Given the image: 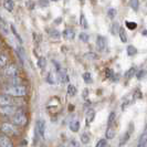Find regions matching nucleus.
Segmentation results:
<instances>
[{
  "instance_id": "1",
  "label": "nucleus",
  "mask_w": 147,
  "mask_h": 147,
  "mask_svg": "<svg viewBox=\"0 0 147 147\" xmlns=\"http://www.w3.org/2000/svg\"><path fill=\"white\" fill-rule=\"evenodd\" d=\"M2 93L11 95L13 97H24L27 95V88L23 86L22 84L19 85H10V86H5L2 88Z\"/></svg>"
},
{
  "instance_id": "2",
  "label": "nucleus",
  "mask_w": 147,
  "mask_h": 147,
  "mask_svg": "<svg viewBox=\"0 0 147 147\" xmlns=\"http://www.w3.org/2000/svg\"><path fill=\"white\" fill-rule=\"evenodd\" d=\"M11 122H12L13 125L23 127V126H26L28 124V117L22 111H18L15 115L11 117Z\"/></svg>"
},
{
  "instance_id": "3",
  "label": "nucleus",
  "mask_w": 147,
  "mask_h": 147,
  "mask_svg": "<svg viewBox=\"0 0 147 147\" xmlns=\"http://www.w3.org/2000/svg\"><path fill=\"white\" fill-rule=\"evenodd\" d=\"M2 73L5 75V78L8 79H11V78H16V76H19V69L18 66L11 63V64H8L6 67L2 69Z\"/></svg>"
},
{
  "instance_id": "4",
  "label": "nucleus",
  "mask_w": 147,
  "mask_h": 147,
  "mask_svg": "<svg viewBox=\"0 0 147 147\" xmlns=\"http://www.w3.org/2000/svg\"><path fill=\"white\" fill-rule=\"evenodd\" d=\"M17 97H13L11 95H8L2 93L0 96V105L1 106H16V105H20V102L18 100H16Z\"/></svg>"
},
{
  "instance_id": "5",
  "label": "nucleus",
  "mask_w": 147,
  "mask_h": 147,
  "mask_svg": "<svg viewBox=\"0 0 147 147\" xmlns=\"http://www.w3.org/2000/svg\"><path fill=\"white\" fill-rule=\"evenodd\" d=\"M133 129H134V125H133V124H129V125H128V128L126 129V132L122 135V137H121V140H119V144H118V146L123 147L126 143L129 140L131 136H132Z\"/></svg>"
},
{
  "instance_id": "6",
  "label": "nucleus",
  "mask_w": 147,
  "mask_h": 147,
  "mask_svg": "<svg viewBox=\"0 0 147 147\" xmlns=\"http://www.w3.org/2000/svg\"><path fill=\"white\" fill-rule=\"evenodd\" d=\"M18 112V109L16 106H1L0 113L3 117H12Z\"/></svg>"
},
{
  "instance_id": "7",
  "label": "nucleus",
  "mask_w": 147,
  "mask_h": 147,
  "mask_svg": "<svg viewBox=\"0 0 147 147\" xmlns=\"http://www.w3.org/2000/svg\"><path fill=\"white\" fill-rule=\"evenodd\" d=\"M1 133H3V134L8 135V136H10V135H16L17 131H16L13 124L8 123V122H3L1 124Z\"/></svg>"
},
{
  "instance_id": "8",
  "label": "nucleus",
  "mask_w": 147,
  "mask_h": 147,
  "mask_svg": "<svg viewBox=\"0 0 147 147\" xmlns=\"http://www.w3.org/2000/svg\"><path fill=\"white\" fill-rule=\"evenodd\" d=\"M36 132L39 134L40 137H44L45 134V121L44 119H38L36 123Z\"/></svg>"
},
{
  "instance_id": "9",
  "label": "nucleus",
  "mask_w": 147,
  "mask_h": 147,
  "mask_svg": "<svg viewBox=\"0 0 147 147\" xmlns=\"http://www.w3.org/2000/svg\"><path fill=\"white\" fill-rule=\"evenodd\" d=\"M0 147H13L12 140L9 138V136L1 133L0 135Z\"/></svg>"
},
{
  "instance_id": "10",
  "label": "nucleus",
  "mask_w": 147,
  "mask_h": 147,
  "mask_svg": "<svg viewBox=\"0 0 147 147\" xmlns=\"http://www.w3.org/2000/svg\"><path fill=\"white\" fill-rule=\"evenodd\" d=\"M95 45H96V49L98 50V51H104L105 50V47H106V39L102 36H97L96 38V42H95Z\"/></svg>"
},
{
  "instance_id": "11",
  "label": "nucleus",
  "mask_w": 147,
  "mask_h": 147,
  "mask_svg": "<svg viewBox=\"0 0 147 147\" xmlns=\"http://www.w3.org/2000/svg\"><path fill=\"white\" fill-rule=\"evenodd\" d=\"M147 146V125L145 126L143 133L140 134V138H138V143H137V147H146Z\"/></svg>"
},
{
  "instance_id": "12",
  "label": "nucleus",
  "mask_w": 147,
  "mask_h": 147,
  "mask_svg": "<svg viewBox=\"0 0 147 147\" xmlns=\"http://www.w3.org/2000/svg\"><path fill=\"white\" fill-rule=\"evenodd\" d=\"M95 110L94 109H88L86 111V114H85V123H86V125H90L93 121H94V118H95Z\"/></svg>"
},
{
  "instance_id": "13",
  "label": "nucleus",
  "mask_w": 147,
  "mask_h": 147,
  "mask_svg": "<svg viewBox=\"0 0 147 147\" xmlns=\"http://www.w3.org/2000/svg\"><path fill=\"white\" fill-rule=\"evenodd\" d=\"M58 78H59V81L61 83H69L70 81V78H69V75L66 73L65 70H58Z\"/></svg>"
},
{
  "instance_id": "14",
  "label": "nucleus",
  "mask_w": 147,
  "mask_h": 147,
  "mask_svg": "<svg viewBox=\"0 0 147 147\" xmlns=\"http://www.w3.org/2000/svg\"><path fill=\"white\" fill-rule=\"evenodd\" d=\"M62 36L65 40H73L75 37V33H74L73 29H70V28H66L65 30H63L62 32Z\"/></svg>"
},
{
  "instance_id": "15",
  "label": "nucleus",
  "mask_w": 147,
  "mask_h": 147,
  "mask_svg": "<svg viewBox=\"0 0 147 147\" xmlns=\"http://www.w3.org/2000/svg\"><path fill=\"white\" fill-rule=\"evenodd\" d=\"M80 127H81V124H80V119H78V118H74V119H72V121H71V123H70V129H71V131H72L73 133L79 132Z\"/></svg>"
},
{
  "instance_id": "16",
  "label": "nucleus",
  "mask_w": 147,
  "mask_h": 147,
  "mask_svg": "<svg viewBox=\"0 0 147 147\" xmlns=\"http://www.w3.org/2000/svg\"><path fill=\"white\" fill-rule=\"evenodd\" d=\"M114 136H115V128H114V125L107 126L106 132H105V137H106V140H113Z\"/></svg>"
},
{
  "instance_id": "17",
  "label": "nucleus",
  "mask_w": 147,
  "mask_h": 147,
  "mask_svg": "<svg viewBox=\"0 0 147 147\" xmlns=\"http://www.w3.org/2000/svg\"><path fill=\"white\" fill-rule=\"evenodd\" d=\"M16 54L18 55V58L20 59L21 62H23L26 60V51H24V49L22 47H17L16 48Z\"/></svg>"
},
{
  "instance_id": "18",
  "label": "nucleus",
  "mask_w": 147,
  "mask_h": 147,
  "mask_svg": "<svg viewBox=\"0 0 147 147\" xmlns=\"http://www.w3.org/2000/svg\"><path fill=\"white\" fill-rule=\"evenodd\" d=\"M3 8L9 11V12H12L13 9H15V2L13 0H5L3 1Z\"/></svg>"
},
{
  "instance_id": "19",
  "label": "nucleus",
  "mask_w": 147,
  "mask_h": 147,
  "mask_svg": "<svg viewBox=\"0 0 147 147\" xmlns=\"http://www.w3.org/2000/svg\"><path fill=\"white\" fill-rule=\"evenodd\" d=\"M121 28H122V27L119 26L118 22H113V24H112V27H111V33H112L113 36H117L118 33H119Z\"/></svg>"
},
{
  "instance_id": "20",
  "label": "nucleus",
  "mask_w": 147,
  "mask_h": 147,
  "mask_svg": "<svg viewBox=\"0 0 147 147\" xmlns=\"http://www.w3.org/2000/svg\"><path fill=\"white\" fill-rule=\"evenodd\" d=\"M135 74H136V67L133 66V67H129V69L126 71L125 74H124V78H125L126 80H129V79H132Z\"/></svg>"
},
{
  "instance_id": "21",
  "label": "nucleus",
  "mask_w": 147,
  "mask_h": 147,
  "mask_svg": "<svg viewBox=\"0 0 147 147\" xmlns=\"http://www.w3.org/2000/svg\"><path fill=\"white\" fill-rule=\"evenodd\" d=\"M58 80H59V78H58V76H57V75H55L54 73L50 72V73L48 74V78H47V82H48L49 84H57Z\"/></svg>"
},
{
  "instance_id": "22",
  "label": "nucleus",
  "mask_w": 147,
  "mask_h": 147,
  "mask_svg": "<svg viewBox=\"0 0 147 147\" xmlns=\"http://www.w3.org/2000/svg\"><path fill=\"white\" fill-rule=\"evenodd\" d=\"M105 76H106L107 79L112 80V81H115V79H114V78H116L117 75L114 73V71H113L112 69H110V67H106V69H105Z\"/></svg>"
},
{
  "instance_id": "23",
  "label": "nucleus",
  "mask_w": 147,
  "mask_h": 147,
  "mask_svg": "<svg viewBox=\"0 0 147 147\" xmlns=\"http://www.w3.org/2000/svg\"><path fill=\"white\" fill-rule=\"evenodd\" d=\"M66 93H67L69 96H75V94H76V88H75V85L70 83L67 85V88H66Z\"/></svg>"
},
{
  "instance_id": "24",
  "label": "nucleus",
  "mask_w": 147,
  "mask_h": 147,
  "mask_svg": "<svg viewBox=\"0 0 147 147\" xmlns=\"http://www.w3.org/2000/svg\"><path fill=\"white\" fill-rule=\"evenodd\" d=\"M126 51H127V54H128L129 57H134V55H136V54H137V49H136L133 44H129V45L127 47Z\"/></svg>"
},
{
  "instance_id": "25",
  "label": "nucleus",
  "mask_w": 147,
  "mask_h": 147,
  "mask_svg": "<svg viewBox=\"0 0 147 147\" xmlns=\"http://www.w3.org/2000/svg\"><path fill=\"white\" fill-rule=\"evenodd\" d=\"M118 37H119L121 41H122L123 43H126V42H127V34H126V31L124 28H121L119 33H118Z\"/></svg>"
},
{
  "instance_id": "26",
  "label": "nucleus",
  "mask_w": 147,
  "mask_h": 147,
  "mask_svg": "<svg viewBox=\"0 0 147 147\" xmlns=\"http://www.w3.org/2000/svg\"><path fill=\"white\" fill-rule=\"evenodd\" d=\"M115 119H116V113L115 112H111L110 115H109V118H107V126L114 125Z\"/></svg>"
},
{
  "instance_id": "27",
  "label": "nucleus",
  "mask_w": 147,
  "mask_h": 147,
  "mask_svg": "<svg viewBox=\"0 0 147 147\" xmlns=\"http://www.w3.org/2000/svg\"><path fill=\"white\" fill-rule=\"evenodd\" d=\"M10 29H11V31H12V33H13V36H15V38L17 39V40H18V42H19L20 44H22V42H23V40H22V38L20 37V34L18 33V31L16 30L15 26H12V24H11V26H10Z\"/></svg>"
},
{
  "instance_id": "28",
  "label": "nucleus",
  "mask_w": 147,
  "mask_h": 147,
  "mask_svg": "<svg viewBox=\"0 0 147 147\" xmlns=\"http://www.w3.org/2000/svg\"><path fill=\"white\" fill-rule=\"evenodd\" d=\"M8 83L11 84V85H19L21 84L22 81L19 76H16V78H11V79H8Z\"/></svg>"
},
{
  "instance_id": "29",
  "label": "nucleus",
  "mask_w": 147,
  "mask_h": 147,
  "mask_svg": "<svg viewBox=\"0 0 147 147\" xmlns=\"http://www.w3.org/2000/svg\"><path fill=\"white\" fill-rule=\"evenodd\" d=\"M0 28H1V33H2L3 36H8V34H9L8 24H6V23H5L3 19H1V26H0Z\"/></svg>"
},
{
  "instance_id": "30",
  "label": "nucleus",
  "mask_w": 147,
  "mask_h": 147,
  "mask_svg": "<svg viewBox=\"0 0 147 147\" xmlns=\"http://www.w3.org/2000/svg\"><path fill=\"white\" fill-rule=\"evenodd\" d=\"M83 81L85 82L86 84H91L92 82H93V79H92V74L90 73V72H85V73L83 74Z\"/></svg>"
},
{
  "instance_id": "31",
  "label": "nucleus",
  "mask_w": 147,
  "mask_h": 147,
  "mask_svg": "<svg viewBox=\"0 0 147 147\" xmlns=\"http://www.w3.org/2000/svg\"><path fill=\"white\" fill-rule=\"evenodd\" d=\"M7 65H8V58L3 53H1V55H0V66H1V69H3V67H6Z\"/></svg>"
},
{
  "instance_id": "32",
  "label": "nucleus",
  "mask_w": 147,
  "mask_h": 147,
  "mask_svg": "<svg viewBox=\"0 0 147 147\" xmlns=\"http://www.w3.org/2000/svg\"><path fill=\"white\" fill-rule=\"evenodd\" d=\"M80 24H81V27L83 29H88V23L86 21V19H85V16L83 13H81V16H80Z\"/></svg>"
},
{
  "instance_id": "33",
  "label": "nucleus",
  "mask_w": 147,
  "mask_h": 147,
  "mask_svg": "<svg viewBox=\"0 0 147 147\" xmlns=\"http://www.w3.org/2000/svg\"><path fill=\"white\" fill-rule=\"evenodd\" d=\"M38 66L40 69H45V66H47V59L44 57H40L38 59Z\"/></svg>"
},
{
  "instance_id": "34",
  "label": "nucleus",
  "mask_w": 147,
  "mask_h": 147,
  "mask_svg": "<svg viewBox=\"0 0 147 147\" xmlns=\"http://www.w3.org/2000/svg\"><path fill=\"white\" fill-rule=\"evenodd\" d=\"M129 6L134 11H137L140 7V0H129Z\"/></svg>"
},
{
  "instance_id": "35",
  "label": "nucleus",
  "mask_w": 147,
  "mask_h": 147,
  "mask_svg": "<svg viewBox=\"0 0 147 147\" xmlns=\"http://www.w3.org/2000/svg\"><path fill=\"white\" fill-rule=\"evenodd\" d=\"M116 15H117V10H116L115 8H111V9L107 10V17H109L110 19H112V20L116 17Z\"/></svg>"
},
{
  "instance_id": "36",
  "label": "nucleus",
  "mask_w": 147,
  "mask_h": 147,
  "mask_svg": "<svg viewBox=\"0 0 147 147\" xmlns=\"http://www.w3.org/2000/svg\"><path fill=\"white\" fill-rule=\"evenodd\" d=\"M49 36H50L52 39H60V37H61V33H60L58 30L52 29V30H50V33H49Z\"/></svg>"
},
{
  "instance_id": "37",
  "label": "nucleus",
  "mask_w": 147,
  "mask_h": 147,
  "mask_svg": "<svg viewBox=\"0 0 147 147\" xmlns=\"http://www.w3.org/2000/svg\"><path fill=\"white\" fill-rule=\"evenodd\" d=\"M125 26H126V28L129 30H135L137 28V23L134 21H126Z\"/></svg>"
},
{
  "instance_id": "38",
  "label": "nucleus",
  "mask_w": 147,
  "mask_h": 147,
  "mask_svg": "<svg viewBox=\"0 0 147 147\" xmlns=\"http://www.w3.org/2000/svg\"><path fill=\"white\" fill-rule=\"evenodd\" d=\"M79 39L81 40L82 42H88L90 36H88V33H85V32H81V33L79 34Z\"/></svg>"
},
{
  "instance_id": "39",
  "label": "nucleus",
  "mask_w": 147,
  "mask_h": 147,
  "mask_svg": "<svg viewBox=\"0 0 147 147\" xmlns=\"http://www.w3.org/2000/svg\"><path fill=\"white\" fill-rule=\"evenodd\" d=\"M65 147H80V144L79 142L75 140H71L67 142V144L65 145Z\"/></svg>"
},
{
  "instance_id": "40",
  "label": "nucleus",
  "mask_w": 147,
  "mask_h": 147,
  "mask_svg": "<svg viewBox=\"0 0 147 147\" xmlns=\"http://www.w3.org/2000/svg\"><path fill=\"white\" fill-rule=\"evenodd\" d=\"M26 7L28 8L29 10H33V9L36 8V3H34V1H32V0H27V1H26Z\"/></svg>"
},
{
  "instance_id": "41",
  "label": "nucleus",
  "mask_w": 147,
  "mask_h": 147,
  "mask_svg": "<svg viewBox=\"0 0 147 147\" xmlns=\"http://www.w3.org/2000/svg\"><path fill=\"white\" fill-rule=\"evenodd\" d=\"M106 146H107V140H105V138L100 140L95 145V147H106Z\"/></svg>"
},
{
  "instance_id": "42",
  "label": "nucleus",
  "mask_w": 147,
  "mask_h": 147,
  "mask_svg": "<svg viewBox=\"0 0 147 147\" xmlns=\"http://www.w3.org/2000/svg\"><path fill=\"white\" fill-rule=\"evenodd\" d=\"M81 142L83 143V144H88V142H90V136H88L86 133L81 135Z\"/></svg>"
},
{
  "instance_id": "43",
  "label": "nucleus",
  "mask_w": 147,
  "mask_h": 147,
  "mask_svg": "<svg viewBox=\"0 0 147 147\" xmlns=\"http://www.w3.org/2000/svg\"><path fill=\"white\" fill-rule=\"evenodd\" d=\"M140 97H142V92L140 90H136L133 94V100H136V98H140Z\"/></svg>"
},
{
  "instance_id": "44",
  "label": "nucleus",
  "mask_w": 147,
  "mask_h": 147,
  "mask_svg": "<svg viewBox=\"0 0 147 147\" xmlns=\"http://www.w3.org/2000/svg\"><path fill=\"white\" fill-rule=\"evenodd\" d=\"M39 3L41 7H48L49 6V0H39Z\"/></svg>"
},
{
  "instance_id": "45",
  "label": "nucleus",
  "mask_w": 147,
  "mask_h": 147,
  "mask_svg": "<svg viewBox=\"0 0 147 147\" xmlns=\"http://www.w3.org/2000/svg\"><path fill=\"white\" fill-rule=\"evenodd\" d=\"M145 73H146L145 71H140V72H138V74H137V79H138V80H140V79H142V78L145 75Z\"/></svg>"
},
{
  "instance_id": "46",
  "label": "nucleus",
  "mask_w": 147,
  "mask_h": 147,
  "mask_svg": "<svg viewBox=\"0 0 147 147\" xmlns=\"http://www.w3.org/2000/svg\"><path fill=\"white\" fill-rule=\"evenodd\" d=\"M142 34H143V37H147V30H144V31L142 32Z\"/></svg>"
},
{
  "instance_id": "47",
  "label": "nucleus",
  "mask_w": 147,
  "mask_h": 147,
  "mask_svg": "<svg viewBox=\"0 0 147 147\" xmlns=\"http://www.w3.org/2000/svg\"><path fill=\"white\" fill-rule=\"evenodd\" d=\"M80 1H81V2H84V1H85V0H80Z\"/></svg>"
},
{
  "instance_id": "48",
  "label": "nucleus",
  "mask_w": 147,
  "mask_h": 147,
  "mask_svg": "<svg viewBox=\"0 0 147 147\" xmlns=\"http://www.w3.org/2000/svg\"><path fill=\"white\" fill-rule=\"evenodd\" d=\"M58 147H65V146H63V145H61V146H58Z\"/></svg>"
},
{
  "instance_id": "49",
  "label": "nucleus",
  "mask_w": 147,
  "mask_h": 147,
  "mask_svg": "<svg viewBox=\"0 0 147 147\" xmlns=\"http://www.w3.org/2000/svg\"><path fill=\"white\" fill-rule=\"evenodd\" d=\"M52 1H58V0H52Z\"/></svg>"
}]
</instances>
